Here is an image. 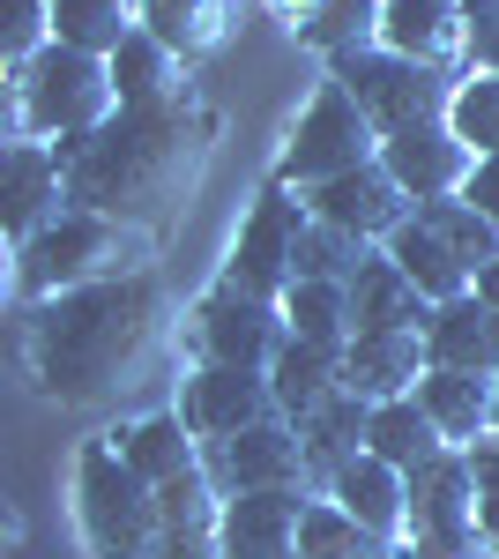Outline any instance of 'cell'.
Returning a JSON list of instances; mask_svg holds the SVG:
<instances>
[{
    "instance_id": "6da1fadb",
    "label": "cell",
    "mask_w": 499,
    "mask_h": 559,
    "mask_svg": "<svg viewBox=\"0 0 499 559\" xmlns=\"http://www.w3.org/2000/svg\"><path fill=\"white\" fill-rule=\"evenodd\" d=\"M209 142H216V112L194 90H179L165 105H120L97 134L52 142V157L68 173V210H97L134 231H157L194 194Z\"/></svg>"
},
{
    "instance_id": "7a4b0ae2",
    "label": "cell",
    "mask_w": 499,
    "mask_h": 559,
    "mask_svg": "<svg viewBox=\"0 0 499 559\" xmlns=\"http://www.w3.org/2000/svg\"><path fill=\"white\" fill-rule=\"evenodd\" d=\"M157 350H165V284L150 269L142 276H112V284H90V292H60L31 321L38 381L60 403L134 395V388L150 381Z\"/></svg>"
},
{
    "instance_id": "3957f363",
    "label": "cell",
    "mask_w": 499,
    "mask_h": 559,
    "mask_svg": "<svg viewBox=\"0 0 499 559\" xmlns=\"http://www.w3.org/2000/svg\"><path fill=\"white\" fill-rule=\"evenodd\" d=\"M8 90H15V142H75V134H97L120 112L112 60L75 52L60 38L31 68H8Z\"/></svg>"
},
{
    "instance_id": "277c9868",
    "label": "cell",
    "mask_w": 499,
    "mask_h": 559,
    "mask_svg": "<svg viewBox=\"0 0 499 559\" xmlns=\"http://www.w3.org/2000/svg\"><path fill=\"white\" fill-rule=\"evenodd\" d=\"M142 261H150V231L97 210H68L45 239H31L15 254V284L31 299H60V292H90L112 276H142Z\"/></svg>"
},
{
    "instance_id": "5b68a950",
    "label": "cell",
    "mask_w": 499,
    "mask_h": 559,
    "mask_svg": "<svg viewBox=\"0 0 499 559\" xmlns=\"http://www.w3.org/2000/svg\"><path fill=\"white\" fill-rule=\"evenodd\" d=\"M75 508H83V537L97 559H157L165 545V508L157 485L120 455V440H90L75 463Z\"/></svg>"
},
{
    "instance_id": "8992f818",
    "label": "cell",
    "mask_w": 499,
    "mask_h": 559,
    "mask_svg": "<svg viewBox=\"0 0 499 559\" xmlns=\"http://www.w3.org/2000/svg\"><path fill=\"white\" fill-rule=\"evenodd\" d=\"M329 75L366 105V120H373L380 134H411V128L448 120V112H455V90H462V75L417 68V60L388 52V45H373V52H343V60H329Z\"/></svg>"
},
{
    "instance_id": "52a82bcc",
    "label": "cell",
    "mask_w": 499,
    "mask_h": 559,
    "mask_svg": "<svg viewBox=\"0 0 499 559\" xmlns=\"http://www.w3.org/2000/svg\"><path fill=\"white\" fill-rule=\"evenodd\" d=\"M380 142H388V134L366 120V105H358V97L329 75V83H321V97L306 105L298 134L284 142L276 179L306 194V187H321V179H343V173H358V165H380Z\"/></svg>"
},
{
    "instance_id": "ba28073f",
    "label": "cell",
    "mask_w": 499,
    "mask_h": 559,
    "mask_svg": "<svg viewBox=\"0 0 499 559\" xmlns=\"http://www.w3.org/2000/svg\"><path fill=\"white\" fill-rule=\"evenodd\" d=\"M298 231H306V194L284 187V179H269L261 187V202L253 216L239 224V239H231V261H224V284H239L253 299H292L298 284Z\"/></svg>"
},
{
    "instance_id": "9c48e42d",
    "label": "cell",
    "mask_w": 499,
    "mask_h": 559,
    "mask_svg": "<svg viewBox=\"0 0 499 559\" xmlns=\"http://www.w3.org/2000/svg\"><path fill=\"white\" fill-rule=\"evenodd\" d=\"M194 344L209 366H247V373H276V358L292 350V313L276 299H253L239 284H216L194 306Z\"/></svg>"
},
{
    "instance_id": "30bf717a",
    "label": "cell",
    "mask_w": 499,
    "mask_h": 559,
    "mask_svg": "<svg viewBox=\"0 0 499 559\" xmlns=\"http://www.w3.org/2000/svg\"><path fill=\"white\" fill-rule=\"evenodd\" d=\"M202 471L216 477V492H284V485H313V455H306V432L292 418L276 426H253L231 432V440H202Z\"/></svg>"
},
{
    "instance_id": "8fae6325",
    "label": "cell",
    "mask_w": 499,
    "mask_h": 559,
    "mask_svg": "<svg viewBox=\"0 0 499 559\" xmlns=\"http://www.w3.org/2000/svg\"><path fill=\"white\" fill-rule=\"evenodd\" d=\"M179 418L194 426V440H231V432L276 426L284 418V395L269 373H247V366H209L179 388Z\"/></svg>"
},
{
    "instance_id": "7c38bea8",
    "label": "cell",
    "mask_w": 499,
    "mask_h": 559,
    "mask_svg": "<svg viewBox=\"0 0 499 559\" xmlns=\"http://www.w3.org/2000/svg\"><path fill=\"white\" fill-rule=\"evenodd\" d=\"M306 216H321L335 231H358V239H388V231H403L417 216V202L395 187L388 165H358V173L343 179H321V187H306Z\"/></svg>"
},
{
    "instance_id": "4fadbf2b",
    "label": "cell",
    "mask_w": 499,
    "mask_h": 559,
    "mask_svg": "<svg viewBox=\"0 0 499 559\" xmlns=\"http://www.w3.org/2000/svg\"><path fill=\"white\" fill-rule=\"evenodd\" d=\"M380 165L395 173V187H403L411 202H448V194H462V187H470L477 150H470L448 120H432V128L388 134V142H380Z\"/></svg>"
},
{
    "instance_id": "5bb4252c",
    "label": "cell",
    "mask_w": 499,
    "mask_h": 559,
    "mask_svg": "<svg viewBox=\"0 0 499 559\" xmlns=\"http://www.w3.org/2000/svg\"><path fill=\"white\" fill-rule=\"evenodd\" d=\"M60 216H68V173H60L52 142H8V202H0L8 247L23 254V247L45 239Z\"/></svg>"
},
{
    "instance_id": "9a60e30c",
    "label": "cell",
    "mask_w": 499,
    "mask_h": 559,
    "mask_svg": "<svg viewBox=\"0 0 499 559\" xmlns=\"http://www.w3.org/2000/svg\"><path fill=\"white\" fill-rule=\"evenodd\" d=\"M380 45L417 60V68L455 75V68H470V8L462 0H388Z\"/></svg>"
},
{
    "instance_id": "2e32d148",
    "label": "cell",
    "mask_w": 499,
    "mask_h": 559,
    "mask_svg": "<svg viewBox=\"0 0 499 559\" xmlns=\"http://www.w3.org/2000/svg\"><path fill=\"white\" fill-rule=\"evenodd\" d=\"M313 492H231L224 500V559H292Z\"/></svg>"
},
{
    "instance_id": "e0dca14e",
    "label": "cell",
    "mask_w": 499,
    "mask_h": 559,
    "mask_svg": "<svg viewBox=\"0 0 499 559\" xmlns=\"http://www.w3.org/2000/svg\"><path fill=\"white\" fill-rule=\"evenodd\" d=\"M432 373L425 358V336L417 329H373L343 350V388L366 395V403H395V395H417V381Z\"/></svg>"
},
{
    "instance_id": "ac0fdd59",
    "label": "cell",
    "mask_w": 499,
    "mask_h": 559,
    "mask_svg": "<svg viewBox=\"0 0 499 559\" xmlns=\"http://www.w3.org/2000/svg\"><path fill=\"white\" fill-rule=\"evenodd\" d=\"M470 530H477V471L470 448H448L411 471V537H470Z\"/></svg>"
},
{
    "instance_id": "d6986e66",
    "label": "cell",
    "mask_w": 499,
    "mask_h": 559,
    "mask_svg": "<svg viewBox=\"0 0 499 559\" xmlns=\"http://www.w3.org/2000/svg\"><path fill=\"white\" fill-rule=\"evenodd\" d=\"M329 500L343 515H358L366 530H380L388 545H411V471H395L380 455H358V463L335 471Z\"/></svg>"
},
{
    "instance_id": "ffe728a7",
    "label": "cell",
    "mask_w": 499,
    "mask_h": 559,
    "mask_svg": "<svg viewBox=\"0 0 499 559\" xmlns=\"http://www.w3.org/2000/svg\"><path fill=\"white\" fill-rule=\"evenodd\" d=\"M351 321H358V336H373V329H417L425 336L432 329V299L403 276V261L388 247H373L366 269L351 276Z\"/></svg>"
},
{
    "instance_id": "44dd1931",
    "label": "cell",
    "mask_w": 499,
    "mask_h": 559,
    "mask_svg": "<svg viewBox=\"0 0 499 559\" xmlns=\"http://www.w3.org/2000/svg\"><path fill=\"white\" fill-rule=\"evenodd\" d=\"M425 358H432V366H448V373H485V381H499V313L477 299V292H470V299L432 306Z\"/></svg>"
},
{
    "instance_id": "7402d4cb",
    "label": "cell",
    "mask_w": 499,
    "mask_h": 559,
    "mask_svg": "<svg viewBox=\"0 0 499 559\" xmlns=\"http://www.w3.org/2000/svg\"><path fill=\"white\" fill-rule=\"evenodd\" d=\"M417 403L432 411V426L448 432V448H477V440L492 432L499 381H485V373H448V366H432V373L417 381Z\"/></svg>"
},
{
    "instance_id": "603a6c76",
    "label": "cell",
    "mask_w": 499,
    "mask_h": 559,
    "mask_svg": "<svg viewBox=\"0 0 499 559\" xmlns=\"http://www.w3.org/2000/svg\"><path fill=\"white\" fill-rule=\"evenodd\" d=\"M380 247H388V254L403 261V276H411V284H417V292H425L432 306L470 299V292H477V269H470V261H462L455 247H448V239L432 231V224H417V216L403 224V231H388Z\"/></svg>"
},
{
    "instance_id": "cb8c5ba5",
    "label": "cell",
    "mask_w": 499,
    "mask_h": 559,
    "mask_svg": "<svg viewBox=\"0 0 499 559\" xmlns=\"http://www.w3.org/2000/svg\"><path fill=\"white\" fill-rule=\"evenodd\" d=\"M298 432H306V455H313V485H335V471H343V463H358V455H366V440H373V403L343 388L329 411H313Z\"/></svg>"
},
{
    "instance_id": "d4e9b609",
    "label": "cell",
    "mask_w": 499,
    "mask_h": 559,
    "mask_svg": "<svg viewBox=\"0 0 499 559\" xmlns=\"http://www.w3.org/2000/svg\"><path fill=\"white\" fill-rule=\"evenodd\" d=\"M112 440H120V455L150 477V485H179V477L202 471V440H194V426H187L179 411H171V418H142V426L112 432Z\"/></svg>"
},
{
    "instance_id": "484cf974",
    "label": "cell",
    "mask_w": 499,
    "mask_h": 559,
    "mask_svg": "<svg viewBox=\"0 0 499 559\" xmlns=\"http://www.w3.org/2000/svg\"><path fill=\"white\" fill-rule=\"evenodd\" d=\"M366 455L395 463V471H425L432 455H448V432L432 426V411L417 395H395V403H373V440Z\"/></svg>"
},
{
    "instance_id": "4316f807",
    "label": "cell",
    "mask_w": 499,
    "mask_h": 559,
    "mask_svg": "<svg viewBox=\"0 0 499 559\" xmlns=\"http://www.w3.org/2000/svg\"><path fill=\"white\" fill-rule=\"evenodd\" d=\"M142 8V31L165 38L179 60H202L231 38V0H134Z\"/></svg>"
},
{
    "instance_id": "83f0119b",
    "label": "cell",
    "mask_w": 499,
    "mask_h": 559,
    "mask_svg": "<svg viewBox=\"0 0 499 559\" xmlns=\"http://www.w3.org/2000/svg\"><path fill=\"white\" fill-rule=\"evenodd\" d=\"M112 90H120V105H165V97L187 90V60H179L165 38L134 31V38L112 52Z\"/></svg>"
},
{
    "instance_id": "f1b7e54d",
    "label": "cell",
    "mask_w": 499,
    "mask_h": 559,
    "mask_svg": "<svg viewBox=\"0 0 499 559\" xmlns=\"http://www.w3.org/2000/svg\"><path fill=\"white\" fill-rule=\"evenodd\" d=\"M134 31H142V8L134 0H52V38L75 45V52L112 60Z\"/></svg>"
},
{
    "instance_id": "f546056e",
    "label": "cell",
    "mask_w": 499,
    "mask_h": 559,
    "mask_svg": "<svg viewBox=\"0 0 499 559\" xmlns=\"http://www.w3.org/2000/svg\"><path fill=\"white\" fill-rule=\"evenodd\" d=\"M276 395H284V418L292 426H306L313 411H329L335 395H343V358H329V350H313V344H298L292 336V350L276 358Z\"/></svg>"
},
{
    "instance_id": "4dcf8cb0",
    "label": "cell",
    "mask_w": 499,
    "mask_h": 559,
    "mask_svg": "<svg viewBox=\"0 0 499 559\" xmlns=\"http://www.w3.org/2000/svg\"><path fill=\"white\" fill-rule=\"evenodd\" d=\"M284 313H292V336H298V344L329 350V358H343V350L358 344V321H351V284H292Z\"/></svg>"
},
{
    "instance_id": "1f68e13d",
    "label": "cell",
    "mask_w": 499,
    "mask_h": 559,
    "mask_svg": "<svg viewBox=\"0 0 499 559\" xmlns=\"http://www.w3.org/2000/svg\"><path fill=\"white\" fill-rule=\"evenodd\" d=\"M298 552L306 559H403V545H388L380 530L343 515L335 500H313L306 508V530H298Z\"/></svg>"
},
{
    "instance_id": "d6a6232c",
    "label": "cell",
    "mask_w": 499,
    "mask_h": 559,
    "mask_svg": "<svg viewBox=\"0 0 499 559\" xmlns=\"http://www.w3.org/2000/svg\"><path fill=\"white\" fill-rule=\"evenodd\" d=\"M380 15H388V0H321V8L298 23V38L313 45V52H329V60H343V52H373L380 45Z\"/></svg>"
},
{
    "instance_id": "836d02e7",
    "label": "cell",
    "mask_w": 499,
    "mask_h": 559,
    "mask_svg": "<svg viewBox=\"0 0 499 559\" xmlns=\"http://www.w3.org/2000/svg\"><path fill=\"white\" fill-rule=\"evenodd\" d=\"M366 254H373V239L306 216V231H298V284H351V276L366 269Z\"/></svg>"
},
{
    "instance_id": "e575fe53",
    "label": "cell",
    "mask_w": 499,
    "mask_h": 559,
    "mask_svg": "<svg viewBox=\"0 0 499 559\" xmlns=\"http://www.w3.org/2000/svg\"><path fill=\"white\" fill-rule=\"evenodd\" d=\"M417 224H432V231H440L470 269L499 261V224L477 210V202H462V194H448V202H417Z\"/></svg>"
},
{
    "instance_id": "d590c367",
    "label": "cell",
    "mask_w": 499,
    "mask_h": 559,
    "mask_svg": "<svg viewBox=\"0 0 499 559\" xmlns=\"http://www.w3.org/2000/svg\"><path fill=\"white\" fill-rule=\"evenodd\" d=\"M448 128L477 150V157H499V75H462L455 90V112H448Z\"/></svg>"
},
{
    "instance_id": "8d00e7d4",
    "label": "cell",
    "mask_w": 499,
    "mask_h": 559,
    "mask_svg": "<svg viewBox=\"0 0 499 559\" xmlns=\"http://www.w3.org/2000/svg\"><path fill=\"white\" fill-rule=\"evenodd\" d=\"M45 45H52V0H8V23H0L8 68H31Z\"/></svg>"
},
{
    "instance_id": "74e56055",
    "label": "cell",
    "mask_w": 499,
    "mask_h": 559,
    "mask_svg": "<svg viewBox=\"0 0 499 559\" xmlns=\"http://www.w3.org/2000/svg\"><path fill=\"white\" fill-rule=\"evenodd\" d=\"M470 471H477V530L492 537V552H499V440L492 432L470 448Z\"/></svg>"
},
{
    "instance_id": "f35d334b",
    "label": "cell",
    "mask_w": 499,
    "mask_h": 559,
    "mask_svg": "<svg viewBox=\"0 0 499 559\" xmlns=\"http://www.w3.org/2000/svg\"><path fill=\"white\" fill-rule=\"evenodd\" d=\"M470 68L499 75V0H470Z\"/></svg>"
},
{
    "instance_id": "ab89813d",
    "label": "cell",
    "mask_w": 499,
    "mask_h": 559,
    "mask_svg": "<svg viewBox=\"0 0 499 559\" xmlns=\"http://www.w3.org/2000/svg\"><path fill=\"white\" fill-rule=\"evenodd\" d=\"M403 559H492V537L470 530V537H411Z\"/></svg>"
},
{
    "instance_id": "60d3db41",
    "label": "cell",
    "mask_w": 499,
    "mask_h": 559,
    "mask_svg": "<svg viewBox=\"0 0 499 559\" xmlns=\"http://www.w3.org/2000/svg\"><path fill=\"white\" fill-rule=\"evenodd\" d=\"M462 202H477V210L499 224V157H477V173H470V187H462Z\"/></svg>"
},
{
    "instance_id": "b9f144b4",
    "label": "cell",
    "mask_w": 499,
    "mask_h": 559,
    "mask_svg": "<svg viewBox=\"0 0 499 559\" xmlns=\"http://www.w3.org/2000/svg\"><path fill=\"white\" fill-rule=\"evenodd\" d=\"M477 299L499 313V261H485V269H477Z\"/></svg>"
},
{
    "instance_id": "7bdbcfd3",
    "label": "cell",
    "mask_w": 499,
    "mask_h": 559,
    "mask_svg": "<svg viewBox=\"0 0 499 559\" xmlns=\"http://www.w3.org/2000/svg\"><path fill=\"white\" fill-rule=\"evenodd\" d=\"M269 8H276V15H292V23H306V15H313L321 0H269Z\"/></svg>"
},
{
    "instance_id": "ee69618b",
    "label": "cell",
    "mask_w": 499,
    "mask_h": 559,
    "mask_svg": "<svg viewBox=\"0 0 499 559\" xmlns=\"http://www.w3.org/2000/svg\"><path fill=\"white\" fill-rule=\"evenodd\" d=\"M492 440H499V403H492Z\"/></svg>"
},
{
    "instance_id": "f6af8a7d",
    "label": "cell",
    "mask_w": 499,
    "mask_h": 559,
    "mask_svg": "<svg viewBox=\"0 0 499 559\" xmlns=\"http://www.w3.org/2000/svg\"><path fill=\"white\" fill-rule=\"evenodd\" d=\"M292 559H306V552H292Z\"/></svg>"
},
{
    "instance_id": "bcb514c9",
    "label": "cell",
    "mask_w": 499,
    "mask_h": 559,
    "mask_svg": "<svg viewBox=\"0 0 499 559\" xmlns=\"http://www.w3.org/2000/svg\"><path fill=\"white\" fill-rule=\"evenodd\" d=\"M462 8H470V0H462Z\"/></svg>"
}]
</instances>
